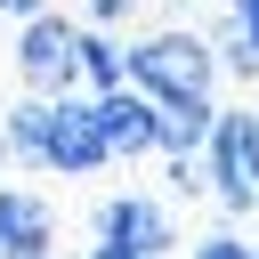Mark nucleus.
Wrapping results in <instances>:
<instances>
[{"mask_svg": "<svg viewBox=\"0 0 259 259\" xmlns=\"http://www.w3.org/2000/svg\"><path fill=\"white\" fill-rule=\"evenodd\" d=\"M97 243H121L138 259H162L170 251V210L154 194H105L97 202Z\"/></svg>", "mask_w": 259, "mask_h": 259, "instance_id": "5", "label": "nucleus"}, {"mask_svg": "<svg viewBox=\"0 0 259 259\" xmlns=\"http://www.w3.org/2000/svg\"><path fill=\"white\" fill-rule=\"evenodd\" d=\"M194 259H259V251H251V243H235V235H202V243H194Z\"/></svg>", "mask_w": 259, "mask_h": 259, "instance_id": "10", "label": "nucleus"}, {"mask_svg": "<svg viewBox=\"0 0 259 259\" xmlns=\"http://www.w3.org/2000/svg\"><path fill=\"white\" fill-rule=\"evenodd\" d=\"M130 8H138V0H89V24H121Z\"/></svg>", "mask_w": 259, "mask_h": 259, "instance_id": "12", "label": "nucleus"}, {"mask_svg": "<svg viewBox=\"0 0 259 259\" xmlns=\"http://www.w3.org/2000/svg\"><path fill=\"white\" fill-rule=\"evenodd\" d=\"M210 81H219V57L202 32L186 24H162L146 40H130V89L154 97V105H210Z\"/></svg>", "mask_w": 259, "mask_h": 259, "instance_id": "1", "label": "nucleus"}, {"mask_svg": "<svg viewBox=\"0 0 259 259\" xmlns=\"http://www.w3.org/2000/svg\"><path fill=\"white\" fill-rule=\"evenodd\" d=\"M73 73H81V24L57 8H32L16 24V81L32 97H57V89H73Z\"/></svg>", "mask_w": 259, "mask_h": 259, "instance_id": "3", "label": "nucleus"}, {"mask_svg": "<svg viewBox=\"0 0 259 259\" xmlns=\"http://www.w3.org/2000/svg\"><path fill=\"white\" fill-rule=\"evenodd\" d=\"M40 138H49V97H24V105H8V130H0V146H8L16 162H40Z\"/></svg>", "mask_w": 259, "mask_h": 259, "instance_id": "9", "label": "nucleus"}, {"mask_svg": "<svg viewBox=\"0 0 259 259\" xmlns=\"http://www.w3.org/2000/svg\"><path fill=\"white\" fill-rule=\"evenodd\" d=\"M32 8H49V0H0V16H16V24H24Z\"/></svg>", "mask_w": 259, "mask_h": 259, "instance_id": "13", "label": "nucleus"}, {"mask_svg": "<svg viewBox=\"0 0 259 259\" xmlns=\"http://www.w3.org/2000/svg\"><path fill=\"white\" fill-rule=\"evenodd\" d=\"M89 97L97 89H121L130 81V40H113V24H81V73H73Z\"/></svg>", "mask_w": 259, "mask_h": 259, "instance_id": "8", "label": "nucleus"}, {"mask_svg": "<svg viewBox=\"0 0 259 259\" xmlns=\"http://www.w3.org/2000/svg\"><path fill=\"white\" fill-rule=\"evenodd\" d=\"M57 243V210L32 186H0V259H49Z\"/></svg>", "mask_w": 259, "mask_h": 259, "instance_id": "7", "label": "nucleus"}, {"mask_svg": "<svg viewBox=\"0 0 259 259\" xmlns=\"http://www.w3.org/2000/svg\"><path fill=\"white\" fill-rule=\"evenodd\" d=\"M105 162H113V154H105V138H97V113H89V97L57 89V97H49V138H40V170L89 178V170H105Z\"/></svg>", "mask_w": 259, "mask_h": 259, "instance_id": "4", "label": "nucleus"}, {"mask_svg": "<svg viewBox=\"0 0 259 259\" xmlns=\"http://www.w3.org/2000/svg\"><path fill=\"white\" fill-rule=\"evenodd\" d=\"M89 113H97V138H105V154H113V162L154 154V97H138L130 81H121V89H97V97H89Z\"/></svg>", "mask_w": 259, "mask_h": 259, "instance_id": "6", "label": "nucleus"}, {"mask_svg": "<svg viewBox=\"0 0 259 259\" xmlns=\"http://www.w3.org/2000/svg\"><path fill=\"white\" fill-rule=\"evenodd\" d=\"M202 178L227 210H259V113H210Z\"/></svg>", "mask_w": 259, "mask_h": 259, "instance_id": "2", "label": "nucleus"}, {"mask_svg": "<svg viewBox=\"0 0 259 259\" xmlns=\"http://www.w3.org/2000/svg\"><path fill=\"white\" fill-rule=\"evenodd\" d=\"M227 24H235L251 49H259V0H227Z\"/></svg>", "mask_w": 259, "mask_h": 259, "instance_id": "11", "label": "nucleus"}, {"mask_svg": "<svg viewBox=\"0 0 259 259\" xmlns=\"http://www.w3.org/2000/svg\"><path fill=\"white\" fill-rule=\"evenodd\" d=\"M89 259H138V251H121V243H97V251H89Z\"/></svg>", "mask_w": 259, "mask_h": 259, "instance_id": "14", "label": "nucleus"}]
</instances>
